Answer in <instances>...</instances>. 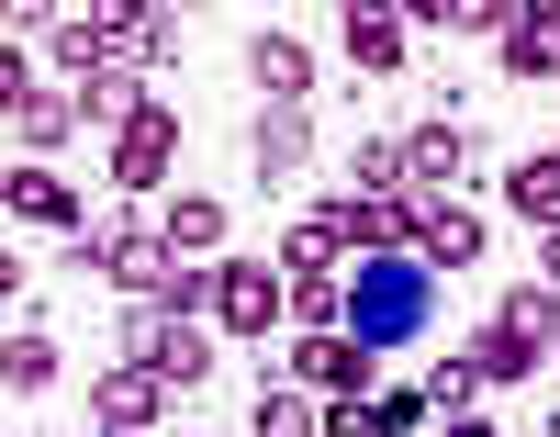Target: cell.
I'll use <instances>...</instances> for the list:
<instances>
[{
  "mask_svg": "<svg viewBox=\"0 0 560 437\" xmlns=\"http://www.w3.org/2000/svg\"><path fill=\"white\" fill-rule=\"evenodd\" d=\"M79 258L102 269L113 291H135V303H158V291L179 280V258H168V235H158V225H113V235H90Z\"/></svg>",
  "mask_w": 560,
  "mask_h": 437,
  "instance_id": "obj_4",
  "label": "cell"
},
{
  "mask_svg": "<svg viewBox=\"0 0 560 437\" xmlns=\"http://www.w3.org/2000/svg\"><path fill=\"white\" fill-rule=\"evenodd\" d=\"M247 79H258V102H303V90H314V57H303L292 34H258V45H247Z\"/></svg>",
  "mask_w": 560,
  "mask_h": 437,
  "instance_id": "obj_14",
  "label": "cell"
},
{
  "mask_svg": "<svg viewBox=\"0 0 560 437\" xmlns=\"http://www.w3.org/2000/svg\"><path fill=\"white\" fill-rule=\"evenodd\" d=\"M0 203H12V225H79V191L57 169H12L0 180Z\"/></svg>",
  "mask_w": 560,
  "mask_h": 437,
  "instance_id": "obj_15",
  "label": "cell"
},
{
  "mask_svg": "<svg viewBox=\"0 0 560 437\" xmlns=\"http://www.w3.org/2000/svg\"><path fill=\"white\" fill-rule=\"evenodd\" d=\"M359 191H404V158H393V135H370V146H359Z\"/></svg>",
  "mask_w": 560,
  "mask_h": 437,
  "instance_id": "obj_29",
  "label": "cell"
},
{
  "mask_svg": "<svg viewBox=\"0 0 560 437\" xmlns=\"http://www.w3.org/2000/svg\"><path fill=\"white\" fill-rule=\"evenodd\" d=\"M493 325H504V336H527V348L549 359V348H560V291H549V280H527V291H504V314H493Z\"/></svg>",
  "mask_w": 560,
  "mask_h": 437,
  "instance_id": "obj_22",
  "label": "cell"
},
{
  "mask_svg": "<svg viewBox=\"0 0 560 437\" xmlns=\"http://www.w3.org/2000/svg\"><path fill=\"white\" fill-rule=\"evenodd\" d=\"M68 135H79V102H68V90H12V146L45 158V146H68Z\"/></svg>",
  "mask_w": 560,
  "mask_h": 437,
  "instance_id": "obj_17",
  "label": "cell"
},
{
  "mask_svg": "<svg viewBox=\"0 0 560 437\" xmlns=\"http://www.w3.org/2000/svg\"><path fill=\"white\" fill-rule=\"evenodd\" d=\"M438 437H504V426H493V415H482V404H471V415H448V426H438Z\"/></svg>",
  "mask_w": 560,
  "mask_h": 437,
  "instance_id": "obj_30",
  "label": "cell"
},
{
  "mask_svg": "<svg viewBox=\"0 0 560 437\" xmlns=\"http://www.w3.org/2000/svg\"><path fill=\"white\" fill-rule=\"evenodd\" d=\"M179 57V12H113V68L124 79H158Z\"/></svg>",
  "mask_w": 560,
  "mask_h": 437,
  "instance_id": "obj_12",
  "label": "cell"
},
{
  "mask_svg": "<svg viewBox=\"0 0 560 437\" xmlns=\"http://www.w3.org/2000/svg\"><path fill=\"white\" fill-rule=\"evenodd\" d=\"M113 359H135V370H158L168 393H191V381L213 370V336H202V314H158V303H147V314L124 325V348H113Z\"/></svg>",
  "mask_w": 560,
  "mask_h": 437,
  "instance_id": "obj_3",
  "label": "cell"
},
{
  "mask_svg": "<svg viewBox=\"0 0 560 437\" xmlns=\"http://www.w3.org/2000/svg\"><path fill=\"white\" fill-rule=\"evenodd\" d=\"M393 158H404V191H415V203H448V191L471 180V135H459V113H438V124L393 135Z\"/></svg>",
  "mask_w": 560,
  "mask_h": 437,
  "instance_id": "obj_7",
  "label": "cell"
},
{
  "mask_svg": "<svg viewBox=\"0 0 560 437\" xmlns=\"http://www.w3.org/2000/svg\"><path fill=\"white\" fill-rule=\"evenodd\" d=\"M427 404H438V415H471V404H482V370H471V359H438V370H427Z\"/></svg>",
  "mask_w": 560,
  "mask_h": 437,
  "instance_id": "obj_27",
  "label": "cell"
},
{
  "mask_svg": "<svg viewBox=\"0 0 560 437\" xmlns=\"http://www.w3.org/2000/svg\"><path fill=\"white\" fill-rule=\"evenodd\" d=\"M168 169H179V113H168V102H147V113L113 135V180H124V191H158Z\"/></svg>",
  "mask_w": 560,
  "mask_h": 437,
  "instance_id": "obj_9",
  "label": "cell"
},
{
  "mask_svg": "<svg viewBox=\"0 0 560 437\" xmlns=\"http://www.w3.org/2000/svg\"><path fill=\"white\" fill-rule=\"evenodd\" d=\"M258 437H325V393H303V381H258Z\"/></svg>",
  "mask_w": 560,
  "mask_h": 437,
  "instance_id": "obj_20",
  "label": "cell"
},
{
  "mask_svg": "<svg viewBox=\"0 0 560 437\" xmlns=\"http://www.w3.org/2000/svg\"><path fill=\"white\" fill-rule=\"evenodd\" d=\"M493 57H504V79H560V0H538V12H516V34H504L493 45Z\"/></svg>",
  "mask_w": 560,
  "mask_h": 437,
  "instance_id": "obj_13",
  "label": "cell"
},
{
  "mask_svg": "<svg viewBox=\"0 0 560 437\" xmlns=\"http://www.w3.org/2000/svg\"><path fill=\"white\" fill-rule=\"evenodd\" d=\"M292 381H303V393H325V404L382 393V348H359L348 325H325V336H303V348H292Z\"/></svg>",
  "mask_w": 560,
  "mask_h": 437,
  "instance_id": "obj_6",
  "label": "cell"
},
{
  "mask_svg": "<svg viewBox=\"0 0 560 437\" xmlns=\"http://www.w3.org/2000/svg\"><path fill=\"white\" fill-rule=\"evenodd\" d=\"M438 325V269L427 258H359L348 269V336L359 348H415Z\"/></svg>",
  "mask_w": 560,
  "mask_h": 437,
  "instance_id": "obj_1",
  "label": "cell"
},
{
  "mask_svg": "<svg viewBox=\"0 0 560 437\" xmlns=\"http://www.w3.org/2000/svg\"><path fill=\"white\" fill-rule=\"evenodd\" d=\"M482 248H493L482 203H459V191H448V203H427V235H415V258H427V269H471Z\"/></svg>",
  "mask_w": 560,
  "mask_h": 437,
  "instance_id": "obj_10",
  "label": "cell"
},
{
  "mask_svg": "<svg viewBox=\"0 0 560 437\" xmlns=\"http://www.w3.org/2000/svg\"><path fill=\"white\" fill-rule=\"evenodd\" d=\"M549 437H560V426H549Z\"/></svg>",
  "mask_w": 560,
  "mask_h": 437,
  "instance_id": "obj_32",
  "label": "cell"
},
{
  "mask_svg": "<svg viewBox=\"0 0 560 437\" xmlns=\"http://www.w3.org/2000/svg\"><path fill=\"white\" fill-rule=\"evenodd\" d=\"M337 258H348V248H337V225H325V214H303L292 235H280V280H337Z\"/></svg>",
  "mask_w": 560,
  "mask_h": 437,
  "instance_id": "obj_21",
  "label": "cell"
},
{
  "mask_svg": "<svg viewBox=\"0 0 560 437\" xmlns=\"http://www.w3.org/2000/svg\"><path fill=\"white\" fill-rule=\"evenodd\" d=\"M158 415H168V381L135 370V359H113L102 393H90V426H102V437H158Z\"/></svg>",
  "mask_w": 560,
  "mask_h": 437,
  "instance_id": "obj_8",
  "label": "cell"
},
{
  "mask_svg": "<svg viewBox=\"0 0 560 437\" xmlns=\"http://www.w3.org/2000/svg\"><path fill=\"white\" fill-rule=\"evenodd\" d=\"M348 68L359 79H393L404 68V12H348Z\"/></svg>",
  "mask_w": 560,
  "mask_h": 437,
  "instance_id": "obj_19",
  "label": "cell"
},
{
  "mask_svg": "<svg viewBox=\"0 0 560 437\" xmlns=\"http://www.w3.org/2000/svg\"><path fill=\"white\" fill-rule=\"evenodd\" d=\"M370 415H382V437H415L438 404H427V393H370Z\"/></svg>",
  "mask_w": 560,
  "mask_h": 437,
  "instance_id": "obj_28",
  "label": "cell"
},
{
  "mask_svg": "<svg viewBox=\"0 0 560 437\" xmlns=\"http://www.w3.org/2000/svg\"><path fill=\"white\" fill-rule=\"evenodd\" d=\"M538 280H549V291H560V225H549V235H538Z\"/></svg>",
  "mask_w": 560,
  "mask_h": 437,
  "instance_id": "obj_31",
  "label": "cell"
},
{
  "mask_svg": "<svg viewBox=\"0 0 560 437\" xmlns=\"http://www.w3.org/2000/svg\"><path fill=\"white\" fill-rule=\"evenodd\" d=\"M348 258H415V235H427V203L415 191H348V203H325Z\"/></svg>",
  "mask_w": 560,
  "mask_h": 437,
  "instance_id": "obj_2",
  "label": "cell"
},
{
  "mask_svg": "<svg viewBox=\"0 0 560 437\" xmlns=\"http://www.w3.org/2000/svg\"><path fill=\"white\" fill-rule=\"evenodd\" d=\"M0 381H12V404L57 381V348H45V325H12V336H0Z\"/></svg>",
  "mask_w": 560,
  "mask_h": 437,
  "instance_id": "obj_25",
  "label": "cell"
},
{
  "mask_svg": "<svg viewBox=\"0 0 560 437\" xmlns=\"http://www.w3.org/2000/svg\"><path fill=\"white\" fill-rule=\"evenodd\" d=\"M504 203H516L538 235L560 225V146H538V158H516V169H504Z\"/></svg>",
  "mask_w": 560,
  "mask_h": 437,
  "instance_id": "obj_18",
  "label": "cell"
},
{
  "mask_svg": "<svg viewBox=\"0 0 560 437\" xmlns=\"http://www.w3.org/2000/svg\"><path fill=\"white\" fill-rule=\"evenodd\" d=\"M280 303H292L280 258H224V269H213V325H224V336H269Z\"/></svg>",
  "mask_w": 560,
  "mask_h": 437,
  "instance_id": "obj_5",
  "label": "cell"
},
{
  "mask_svg": "<svg viewBox=\"0 0 560 437\" xmlns=\"http://www.w3.org/2000/svg\"><path fill=\"white\" fill-rule=\"evenodd\" d=\"M68 102H79V124H135V113H147V79H124V68H102V79H90V90H68Z\"/></svg>",
  "mask_w": 560,
  "mask_h": 437,
  "instance_id": "obj_24",
  "label": "cell"
},
{
  "mask_svg": "<svg viewBox=\"0 0 560 437\" xmlns=\"http://www.w3.org/2000/svg\"><path fill=\"white\" fill-rule=\"evenodd\" d=\"M57 68L90 90V79H102L113 68V12H79V23H57Z\"/></svg>",
  "mask_w": 560,
  "mask_h": 437,
  "instance_id": "obj_23",
  "label": "cell"
},
{
  "mask_svg": "<svg viewBox=\"0 0 560 437\" xmlns=\"http://www.w3.org/2000/svg\"><path fill=\"white\" fill-rule=\"evenodd\" d=\"M158 235H168V258H213L224 248V203L213 191H179V203L158 214Z\"/></svg>",
  "mask_w": 560,
  "mask_h": 437,
  "instance_id": "obj_16",
  "label": "cell"
},
{
  "mask_svg": "<svg viewBox=\"0 0 560 437\" xmlns=\"http://www.w3.org/2000/svg\"><path fill=\"white\" fill-rule=\"evenodd\" d=\"M471 370H482V381H527L538 348H527V336H504V325H482V336H471Z\"/></svg>",
  "mask_w": 560,
  "mask_h": 437,
  "instance_id": "obj_26",
  "label": "cell"
},
{
  "mask_svg": "<svg viewBox=\"0 0 560 437\" xmlns=\"http://www.w3.org/2000/svg\"><path fill=\"white\" fill-rule=\"evenodd\" d=\"M303 158H314L303 102H269V113H258V180H269V191H292V180H303Z\"/></svg>",
  "mask_w": 560,
  "mask_h": 437,
  "instance_id": "obj_11",
  "label": "cell"
}]
</instances>
